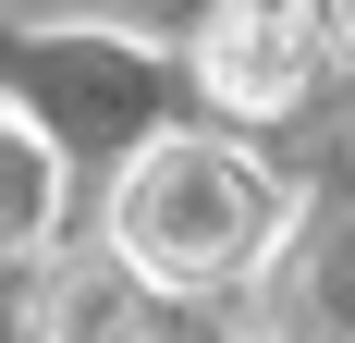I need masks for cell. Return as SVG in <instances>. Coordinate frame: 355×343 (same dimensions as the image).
<instances>
[{"label":"cell","mask_w":355,"mask_h":343,"mask_svg":"<svg viewBox=\"0 0 355 343\" xmlns=\"http://www.w3.org/2000/svg\"><path fill=\"white\" fill-rule=\"evenodd\" d=\"M282 221H294L282 172L257 147H233V135H159L110 184V245L159 294H233V282H257Z\"/></svg>","instance_id":"6da1fadb"},{"label":"cell","mask_w":355,"mask_h":343,"mask_svg":"<svg viewBox=\"0 0 355 343\" xmlns=\"http://www.w3.org/2000/svg\"><path fill=\"white\" fill-rule=\"evenodd\" d=\"M331 49H343L331 0H220L209 37H196V86H209L233 123H282V110L331 74Z\"/></svg>","instance_id":"7a4b0ae2"},{"label":"cell","mask_w":355,"mask_h":343,"mask_svg":"<svg viewBox=\"0 0 355 343\" xmlns=\"http://www.w3.org/2000/svg\"><path fill=\"white\" fill-rule=\"evenodd\" d=\"M25 343H159V282L98 245V258H49L37 270V331Z\"/></svg>","instance_id":"3957f363"},{"label":"cell","mask_w":355,"mask_h":343,"mask_svg":"<svg viewBox=\"0 0 355 343\" xmlns=\"http://www.w3.org/2000/svg\"><path fill=\"white\" fill-rule=\"evenodd\" d=\"M49 208H62V147L37 135V123L0 110V245H37Z\"/></svg>","instance_id":"277c9868"}]
</instances>
